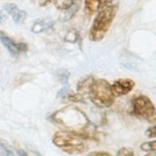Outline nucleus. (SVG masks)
Returning <instances> with one entry per match:
<instances>
[{
	"label": "nucleus",
	"mask_w": 156,
	"mask_h": 156,
	"mask_svg": "<svg viewBox=\"0 0 156 156\" xmlns=\"http://www.w3.org/2000/svg\"><path fill=\"white\" fill-rule=\"evenodd\" d=\"M118 9V0H108L98 11L88 34L91 41L99 42L104 38L114 21Z\"/></svg>",
	"instance_id": "1"
},
{
	"label": "nucleus",
	"mask_w": 156,
	"mask_h": 156,
	"mask_svg": "<svg viewBox=\"0 0 156 156\" xmlns=\"http://www.w3.org/2000/svg\"><path fill=\"white\" fill-rule=\"evenodd\" d=\"M57 147L69 154H79L88 149L87 138L84 134L74 131H58L52 137Z\"/></svg>",
	"instance_id": "2"
},
{
	"label": "nucleus",
	"mask_w": 156,
	"mask_h": 156,
	"mask_svg": "<svg viewBox=\"0 0 156 156\" xmlns=\"http://www.w3.org/2000/svg\"><path fill=\"white\" fill-rule=\"evenodd\" d=\"M88 93L91 101L98 107H109L115 102L110 84L105 79H99L92 81L88 87Z\"/></svg>",
	"instance_id": "3"
},
{
	"label": "nucleus",
	"mask_w": 156,
	"mask_h": 156,
	"mask_svg": "<svg viewBox=\"0 0 156 156\" xmlns=\"http://www.w3.org/2000/svg\"><path fill=\"white\" fill-rule=\"evenodd\" d=\"M52 118L67 127L75 129L77 127V130H80V126L84 127L82 124L85 126L88 123V119L83 113L74 106H68L57 111L52 115Z\"/></svg>",
	"instance_id": "4"
},
{
	"label": "nucleus",
	"mask_w": 156,
	"mask_h": 156,
	"mask_svg": "<svg viewBox=\"0 0 156 156\" xmlns=\"http://www.w3.org/2000/svg\"><path fill=\"white\" fill-rule=\"evenodd\" d=\"M132 112L137 117L149 122L155 121V106L151 100L144 95H140L133 99Z\"/></svg>",
	"instance_id": "5"
},
{
	"label": "nucleus",
	"mask_w": 156,
	"mask_h": 156,
	"mask_svg": "<svg viewBox=\"0 0 156 156\" xmlns=\"http://www.w3.org/2000/svg\"><path fill=\"white\" fill-rule=\"evenodd\" d=\"M0 41L9 53L15 57H17L21 54L26 52L28 49L26 43L14 40L1 30H0Z\"/></svg>",
	"instance_id": "6"
},
{
	"label": "nucleus",
	"mask_w": 156,
	"mask_h": 156,
	"mask_svg": "<svg viewBox=\"0 0 156 156\" xmlns=\"http://www.w3.org/2000/svg\"><path fill=\"white\" fill-rule=\"evenodd\" d=\"M135 82L129 78H120L110 85L111 91L114 97H121L130 93L135 87Z\"/></svg>",
	"instance_id": "7"
},
{
	"label": "nucleus",
	"mask_w": 156,
	"mask_h": 156,
	"mask_svg": "<svg viewBox=\"0 0 156 156\" xmlns=\"http://www.w3.org/2000/svg\"><path fill=\"white\" fill-rule=\"evenodd\" d=\"M4 9L16 24H22L27 17V13L24 10L20 9L14 3L5 4Z\"/></svg>",
	"instance_id": "8"
},
{
	"label": "nucleus",
	"mask_w": 156,
	"mask_h": 156,
	"mask_svg": "<svg viewBox=\"0 0 156 156\" xmlns=\"http://www.w3.org/2000/svg\"><path fill=\"white\" fill-rule=\"evenodd\" d=\"M54 25V21L49 18L38 20L34 23L31 30L35 34H40L49 30Z\"/></svg>",
	"instance_id": "9"
},
{
	"label": "nucleus",
	"mask_w": 156,
	"mask_h": 156,
	"mask_svg": "<svg viewBox=\"0 0 156 156\" xmlns=\"http://www.w3.org/2000/svg\"><path fill=\"white\" fill-rule=\"evenodd\" d=\"M108 0H85V10L89 14L97 12Z\"/></svg>",
	"instance_id": "10"
},
{
	"label": "nucleus",
	"mask_w": 156,
	"mask_h": 156,
	"mask_svg": "<svg viewBox=\"0 0 156 156\" xmlns=\"http://www.w3.org/2000/svg\"><path fill=\"white\" fill-rule=\"evenodd\" d=\"M78 0H53L55 7L62 10H66L76 4Z\"/></svg>",
	"instance_id": "11"
},
{
	"label": "nucleus",
	"mask_w": 156,
	"mask_h": 156,
	"mask_svg": "<svg viewBox=\"0 0 156 156\" xmlns=\"http://www.w3.org/2000/svg\"><path fill=\"white\" fill-rule=\"evenodd\" d=\"M140 148L145 152L154 151L155 150V140L143 143L141 144Z\"/></svg>",
	"instance_id": "12"
},
{
	"label": "nucleus",
	"mask_w": 156,
	"mask_h": 156,
	"mask_svg": "<svg viewBox=\"0 0 156 156\" xmlns=\"http://www.w3.org/2000/svg\"><path fill=\"white\" fill-rule=\"evenodd\" d=\"M78 37V34L77 32L75 30H71L68 32V34H66L64 40L66 42H69V43H74Z\"/></svg>",
	"instance_id": "13"
},
{
	"label": "nucleus",
	"mask_w": 156,
	"mask_h": 156,
	"mask_svg": "<svg viewBox=\"0 0 156 156\" xmlns=\"http://www.w3.org/2000/svg\"><path fill=\"white\" fill-rule=\"evenodd\" d=\"M116 156H134V152L132 148L124 147L118 150Z\"/></svg>",
	"instance_id": "14"
},
{
	"label": "nucleus",
	"mask_w": 156,
	"mask_h": 156,
	"mask_svg": "<svg viewBox=\"0 0 156 156\" xmlns=\"http://www.w3.org/2000/svg\"><path fill=\"white\" fill-rule=\"evenodd\" d=\"M0 155L1 156H14L13 152L6 148L0 141Z\"/></svg>",
	"instance_id": "15"
},
{
	"label": "nucleus",
	"mask_w": 156,
	"mask_h": 156,
	"mask_svg": "<svg viewBox=\"0 0 156 156\" xmlns=\"http://www.w3.org/2000/svg\"><path fill=\"white\" fill-rule=\"evenodd\" d=\"M146 135H147L149 138H154L155 136V126L150 127L146 131Z\"/></svg>",
	"instance_id": "16"
},
{
	"label": "nucleus",
	"mask_w": 156,
	"mask_h": 156,
	"mask_svg": "<svg viewBox=\"0 0 156 156\" xmlns=\"http://www.w3.org/2000/svg\"><path fill=\"white\" fill-rule=\"evenodd\" d=\"M88 156H112L110 154L105 152H93L90 153Z\"/></svg>",
	"instance_id": "17"
},
{
	"label": "nucleus",
	"mask_w": 156,
	"mask_h": 156,
	"mask_svg": "<svg viewBox=\"0 0 156 156\" xmlns=\"http://www.w3.org/2000/svg\"><path fill=\"white\" fill-rule=\"evenodd\" d=\"M17 154H18V156H28L26 152L21 149L17 150Z\"/></svg>",
	"instance_id": "18"
},
{
	"label": "nucleus",
	"mask_w": 156,
	"mask_h": 156,
	"mask_svg": "<svg viewBox=\"0 0 156 156\" xmlns=\"http://www.w3.org/2000/svg\"><path fill=\"white\" fill-rule=\"evenodd\" d=\"M4 16L3 15V14L2 13V12L0 11V21H1V22L4 20Z\"/></svg>",
	"instance_id": "19"
},
{
	"label": "nucleus",
	"mask_w": 156,
	"mask_h": 156,
	"mask_svg": "<svg viewBox=\"0 0 156 156\" xmlns=\"http://www.w3.org/2000/svg\"><path fill=\"white\" fill-rule=\"evenodd\" d=\"M144 156H155V152H151Z\"/></svg>",
	"instance_id": "20"
}]
</instances>
